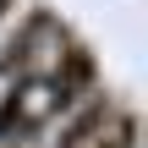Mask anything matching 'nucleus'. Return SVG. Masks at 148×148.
I'll return each instance as SVG.
<instances>
[{"instance_id":"obj_4","label":"nucleus","mask_w":148,"mask_h":148,"mask_svg":"<svg viewBox=\"0 0 148 148\" xmlns=\"http://www.w3.org/2000/svg\"><path fill=\"white\" fill-rule=\"evenodd\" d=\"M115 115H121V104L110 99V93H88L66 121H60V137H55V148H93L110 126H115Z\"/></svg>"},{"instance_id":"obj_5","label":"nucleus","mask_w":148,"mask_h":148,"mask_svg":"<svg viewBox=\"0 0 148 148\" xmlns=\"http://www.w3.org/2000/svg\"><path fill=\"white\" fill-rule=\"evenodd\" d=\"M93 148H137V115H132V110H121V115H115V126H110Z\"/></svg>"},{"instance_id":"obj_2","label":"nucleus","mask_w":148,"mask_h":148,"mask_svg":"<svg viewBox=\"0 0 148 148\" xmlns=\"http://www.w3.org/2000/svg\"><path fill=\"white\" fill-rule=\"evenodd\" d=\"M55 33H60L55 16H49L44 5H27V11L16 16V27L5 33V44H0V77H27L33 60H38V49H44Z\"/></svg>"},{"instance_id":"obj_1","label":"nucleus","mask_w":148,"mask_h":148,"mask_svg":"<svg viewBox=\"0 0 148 148\" xmlns=\"http://www.w3.org/2000/svg\"><path fill=\"white\" fill-rule=\"evenodd\" d=\"M38 115H44V126L60 115H71L88 93H99V60H93V49L88 44H77V38H66V33H55V71L49 77H38Z\"/></svg>"},{"instance_id":"obj_7","label":"nucleus","mask_w":148,"mask_h":148,"mask_svg":"<svg viewBox=\"0 0 148 148\" xmlns=\"http://www.w3.org/2000/svg\"><path fill=\"white\" fill-rule=\"evenodd\" d=\"M5 148H38V143H5Z\"/></svg>"},{"instance_id":"obj_3","label":"nucleus","mask_w":148,"mask_h":148,"mask_svg":"<svg viewBox=\"0 0 148 148\" xmlns=\"http://www.w3.org/2000/svg\"><path fill=\"white\" fill-rule=\"evenodd\" d=\"M33 93H38V71L16 77V88L0 93V148L5 143H38L44 115H38V99Z\"/></svg>"},{"instance_id":"obj_6","label":"nucleus","mask_w":148,"mask_h":148,"mask_svg":"<svg viewBox=\"0 0 148 148\" xmlns=\"http://www.w3.org/2000/svg\"><path fill=\"white\" fill-rule=\"evenodd\" d=\"M5 16H16V0H0V22H5Z\"/></svg>"}]
</instances>
